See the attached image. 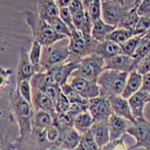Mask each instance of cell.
Wrapping results in <instances>:
<instances>
[{
	"label": "cell",
	"mask_w": 150,
	"mask_h": 150,
	"mask_svg": "<svg viewBox=\"0 0 150 150\" xmlns=\"http://www.w3.org/2000/svg\"><path fill=\"white\" fill-rule=\"evenodd\" d=\"M9 101L11 110L17 122L20 135L14 145L17 149H20L23 147L24 143L32 142L35 110L33 106L24 99L16 89L9 93Z\"/></svg>",
	"instance_id": "cell-1"
},
{
	"label": "cell",
	"mask_w": 150,
	"mask_h": 150,
	"mask_svg": "<svg viewBox=\"0 0 150 150\" xmlns=\"http://www.w3.org/2000/svg\"><path fill=\"white\" fill-rule=\"evenodd\" d=\"M25 21L32 33L33 40H36L43 46H49L67 36L56 33L47 21L41 18L38 13L26 11Z\"/></svg>",
	"instance_id": "cell-2"
},
{
	"label": "cell",
	"mask_w": 150,
	"mask_h": 150,
	"mask_svg": "<svg viewBox=\"0 0 150 150\" xmlns=\"http://www.w3.org/2000/svg\"><path fill=\"white\" fill-rule=\"evenodd\" d=\"M128 74L112 69H104L97 80L101 95L108 98L112 96H122Z\"/></svg>",
	"instance_id": "cell-3"
},
{
	"label": "cell",
	"mask_w": 150,
	"mask_h": 150,
	"mask_svg": "<svg viewBox=\"0 0 150 150\" xmlns=\"http://www.w3.org/2000/svg\"><path fill=\"white\" fill-rule=\"evenodd\" d=\"M70 56L69 38L67 37L51 45L43 46L41 65L44 70L48 71L68 60Z\"/></svg>",
	"instance_id": "cell-4"
},
{
	"label": "cell",
	"mask_w": 150,
	"mask_h": 150,
	"mask_svg": "<svg viewBox=\"0 0 150 150\" xmlns=\"http://www.w3.org/2000/svg\"><path fill=\"white\" fill-rule=\"evenodd\" d=\"M99 41H96L91 35L84 34L80 31H72L69 37V50L71 55L82 59L95 53L96 47Z\"/></svg>",
	"instance_id": "cell-5"
},
{
	"label": "cell",
	"mask_w": 150,
	"mask_h": 150,
	"mask_svg": "<svg viewBox=\"0 0 150 150\" xmlns=\"http://www.w3.org/2000/svg\"><path fill=\"white\" fill-rule=\"evenodd\" d=\"M104 59L96 53H92L81 59L78 68L72 75L97 82L101 74L104 71Z\"/></svg>",
	"instance_id": "cell-6"
},
{
	"label": "cell",
	"mask_w": 150,
	"mask_h": 150,
	"mask_svg": "<svg viewBox=\"0 0 150 150\" xmlns=\"http://www.w3.org/2000/svg\"><path fill=\"white\" fill-rule=\"evenodd\" d=\"M129 11L130 8L114 0H105L102 1L101 18L106 23L118 26L128 15Z\"/></svg>",
	"instance_id": "cell-7"
},
{
	"label": "cell",
	"mask_w": 150,
	"mask_h": 150,
	"mask_svg": "<svg viewBox=\"0 0 150 150\" xmlns=\"http://www.w3.org/2000/svg\"><path fill=\"white\" fill-rule=\"evenodd\" d=\"M127 134L134 137L135 143L128 147V149L143 148L150 149V122L146 121L131 123L128 127Z\"/></svg>",
	"instance_id": "cell-8"
},
{
	"label": "cell",
	"mask_w": 150,
	"mask_h": 150,
	"mask_svg": "<svg viewBox=\"0 0 150 150\" xmlns=\"http://www.w3.org/2000/svg\"><path fill=\"white\" fill-rule=\"evenodd\" d=\"M80 60V58H77L71 55L68 60L53 67L48 71L53 75L56 83L62 86L68 83L70 77L78 68Z\"/></svg>",
	"instance_id": "cell-9"
},
{
	"label": "cell",
	"mask_w": 150,
	"mask_h": 150,
	"mask_svg": "<svg viewBox=\"0 0 150 150\" xmlns=\"http://www.w3.org/2000/svg\"><path fill=\"white\" fill-rule=\"evenodd\" d=\"M89 111L96 122L108 121L113 114L109 98L102 95L89 99Z\"/></svg>",
	"instance_id": "cell-10"
},
{
	"label": "cell",
	"mask_w": 150,
	"mask_h": 150,
	"mask_svg": "<svg viewBox=\"0 0 150 150\" xmlns=\"http://www.w3.org/2000/svg\"><path fill=\"white\" fill-rule=\"evenodd\" d=\"M68 83L88 100L101 95L100 87L96 81H91L80 76L72 75L68 80Z\"/></svg>",
	"instance_id": "cell-11"
},
{
	"label": "cell",
	"mask_w": 150,
	"mask_h": 150,
	"mask_svg": "<svg viewBox=\"0 0 150 150\" xmlns=\"http://www.w3.org/2000/svg\"><path fill=\"white\" fill-rule=\"evenodd\" d=\"M140 60L134 56L118 54L105 60L104 69H112L122 72H130L137 70Z\"/></svg>",
	"instance_id": "cell-12"
},
{
	"label": "cell",
	"mask_w": 150,
	"mask_h": 150,
	"mask_svg": "<svg viewBox=\"0 0 150 150\" xmlns=\"http://www.w3.org/2000/svg\"><path fill=\"white\" fill-rule=\"evenodd\" d=\"M17 73L16 77V84L23 80H29L37 73L36 69L29 58V53L26 48L21 47L19 53V59L17 62Z\"/></svg>",
	"instance_id": "cell-13"
},
{
	"label": "cell",
	"mask_w": 150,
	"mask_h": 150,
	"mask_svg": "<svg viewBox=\"0 0 150 150\" xmlns=\"http://www.w3.org/2000/svg\"><path fill=\"white\" fill-rule=\"evenodd\" d=\"M149 95V94L147 92L140 90L128 99L137 122L146 121V119L144 116V108L146 104L148 103Z\"/></svg>",
	"instance_id": "cell-14"
},
{
	"label": "cell",
	"mask_w": 150,
	"mask_h": 150,
	"mask_svg": "<svg viewBox=\"0 0 150 150\" xmlns=\"http://www.w3.org/2000/svg\"><path fill=\"white\" fill-rule=\"evenodd\" d=\"M112 107V112L117 116L122 117L128 120L131 123H137L136 120L134 116L128 100L123 98L122 96H112L109 97Z\"/></svg>",
	"instance_id": "cell-15"
},
{
	"label": "cell",
	"mask_w": 150,
	"mask_h": 150,
	"mask_svg": "<svg viewBox=\"0 0 150 150\" xmlns=\"http://www.w3.org/2000/svg\"><path fill=\"white\" fill-rule=\"evenodd\" d=\"M131 124L130 121L113 113L108 120L110 140H117L126 136L128 134L127 131Z\"/></svg>",
	"instance_id": "cell-16"
},
{
	"label": "cell",
	"mask_w": 150,
	"mask_h": 150,
	"mask_svg": "<svg viewBox=\"0 0 150 150\" xmlns=\"http://www.w3.org/2000/svg\"><path fill=\"white\" fill-rule=\"evenodd\" d=\"M33 106L34 110L47 111L51 113L53 117L56 114L54 101L40 90H33Z\"/></svg>",
	"instance_id": "cell-17"
},
{
	"label": "cell",
	"mask_w": 150,
	"mask_h": 150,
	"mask_svg": "<svg viewBox=\"0 0 150 150\" xmlns=\"http://www.w3.org/2000/svg\"><path fill=\"white\" fill-rule=\"evenodd\" d=\"M91 130L100 149H103L110 141L108 121L95 122Z\"/></svg>",
	"instance_id": "cell-18"
},
{
	"label": "cell",
	"mask_w": 150,
	"mask_h": 150,
	"mask_svg": "<svg viewBox=\"0 0 150 150\" xmlns=\"http://www.w3.org/2000/svg\"><path fill=\"white\" fill-rule=\"evenodd\" d=\"M143 84V74L139 73L137 70L133 71L128 74L126 83L125 86L124 90L122 96L125 98L128 99L134 94L139 92L141 89Z\"/></svg>",
	"instance_id": "cell-19"
},
{
	"label": "cell",
	"mask_w": 150,
	"mask_h": 150,
	"mask_svg": "<svg viewBox=\"0 0 150 150\" xmlns=\"http://www.w3.org/2000/svg\"><path fill=\"white\" fill-rule=\"evenodd\" d=\"M36 8L38 14L46 21L59 16V7L56 0H38Z\"/></svg>",
	"instance_id": "cell-20"
},
{
	"label": "cell",
	"mask_w": 150,
	"mask_h": 150,
	"mask_svg": "<svg viewBox=\"0 0 150 150\" xmlns=\"http://www.w3.org/2000/svg\"><path fill=\"white\" fill-rule=\"evenodd\" d=\"M120 45L110 39H105L98 43L95 53L101 56L104 60L120 54Z\"/></svg>",
	"instance_id": "cell-21"
},
{
	"label": "cell",
	"mask_w": 150,
	"mask_h": 150,
	"mask_svg": "<svg viewBox=\"0 0 150 150\" xmlns=\"http://www.w3.org/2000/svg\"><path fill=\"white\" fill-rule=\"evenodd\" d=\"M62 139L59 149L73 150L77 149L81 140V134L74 128L62 132Z\"/></svg>",
	"instance_id": "cell-22"
},
{
	"label": "cell",
	"mask_w": 150,
	"mask_h": 150,
	"mask_svg": "<svg viewBox=\"0 0 150 150\" xmlns=\"http://www.w3.org/2000/svg\"><path fill=\"white\" fill-rule=\"evenodd\" d=\"M118 26L110 25V24L106 23L105 21H103L102 18L99 19L98 21L93 22L91 35L96 41L100 42V41L107 39L109 35Z\"/></svg>",
	"instance_id": "cell-23"
},
{
	"label": "cell",
	"mask_w": 150,
	"mask_h": 150,
	"mask_svg": "<svg viewBox=\"0 0 150 150\" xmlns=\"http://www.w3.org/2000/svg\"><path fill=\"white\" fill-rule=\"evenodd\" d=\"M95 120L89 110L79 114L74 120V128L82 135L92 128Z\"/></svg>",
	"instance_id": "cell-24"
},
{
	"label": "cell",
	"mask_w": 150,
	"mask_h": 150,
	"mask_svg": "<svg viewBox=\"0 0 150 150\" xmlns=\"http://www.w3.org/2000/svg\"><path fill=\"white\" fill-rule=\"evenodd\" d=\"M53 116L45 110H35L33 118V129L46 130L53 124Z\"/></svg>",
	"instance_id": "cell-25"
},
{
	"label": "cell",
	"mask_w": 150,
	"mask_h": 150,
	"mask_svg": "<svg viewBox=\"0 0 150 150\" xmlns=\"http://www.w3.org/2000/svg\"><path fill=\"white\" fill-rule=\"evenodd\" d=\"M141 33H141L137 29H128L125 28L117 27L109 35L107 39L111 40L120 45L134 36L141 34Z\"/></svg>",
	"instance_id": "cell-26"
},
{
	"label": "cell",
	"mask_w": 150,
	"mask_h": 150,
	"mask_svg": "<svg viewBox=\"0 0 150 150\" xmlns=\"http://www.w3.org/2000/svg\"><path fill=\"white\" fill-rule=\"evenodd\" d=\"M43 45L36 40H33L32 41V47L29 53V58H30L32 63L35 66L37 72L46 71L44 70L41 65V56H42Z\"/></svg>",
	"instance_id": "cell-27"
},
{
	"label": "cell",
	"mask_w": 150,
	"mask_h": 150,
	"mask_svg": "<svg viewBox=\"0 0 150 150\" xmlns=\"http://www.w3.org/2000/svg\"><path fill=\"white\" fill-rule=\"evenodd\" d=\"M55 125L61 132H65L74 127V119L68 112H56L53 117Z\"/></svg>",
	"instance_id": "cell-28"
},
{
	"label": "cell",
	"mask_w": 150,
	"mask_h": 150,
	"mask_svg": "<svg viewBox=\"0 0 150 150\" xmlns=\"http://www.w3.org/2000/svg\"><path fill=\"white\" fill-rule=\"evenodd\" d=\"M62 92L68 98L71 104H89V100L83 97L76 89L67 83L61 86Z\"/></svg>",
	"instance_id": "cell-29"
},
{
	"label": "cell",
	"mask_w": 150,
	"mask_h": 150,
	"mask_svg": "<svg viewBox=\"0 0 150 150\" xmlns=\"http://www.w3.org/2000/svg\"><path fill=\"white\" fill-rule=\"evenodd\" d=\"M146 33H141V34L137 35L131 38L128 39L125 42L122 43L120 45V54L127 55V56H133L136 51L137 48L138 47L139 43L141 40L142 37Z\"/></svg>",
	"instance_id": "cell-30"
},
{
	"label": "cell",
	"mask_w": 150,
	"mask_h": 150,
	"mask_svg": "<svg viewBox=\"0 0 150 150\" xmlns=\"http://www.w3.org/2000/svg\"><path fill=\"white\" fill-rule=\"evenodd\" d=\"M150 53V30L143 35L139 43L138 47L134 54V57L140 60Z\"/></svg>",
	"instance_id": "cell-31"
},
{
	"label": "cell",
	"mask_w": 150,
	"mask_h": 150,
	"mask_svg": "<svg viewBox=\"0 0 150 150\" xmlns=\"http://www.w3.org/2000/svg\"><path fill=\"white\" fill-rule=\"evenodd\" d=\"M77 149L81 150H98L100 149L96 140L95 139L92 130H89L87 132L81 135V140Z\"/></svg>",
	"instance_id": "cell-32"
},
{
	"label": "cell",
	"mask_w": 150,
	"mask_h": 150,
	"mask_svg": "<svg viewBox=\"0 0 150 150\" xmlns=\"http://www.w3.org/2000/svg\"><path fill=\"white\" fill-rule=\"evenodd\" d=\"M47 21L56 33L63 35L67 36L68 38L70 37L71 35V29L64 23V21L60 18L59 16L51 17V18L48 19Z\"/></svg>",
	"instance_id": "cell-33"
},
{
	"label": "cell",
	"mask_w": 150,
	"mask_h": 150,
	"mask_svg": "<svg viewBox=\"0 0 150 150\" xmlns=\"http://www.w3.org/2000/svg\"><path fill=\"white\" fill-rule=\"evenodd\" d=\"M140 17L136 9L130 8L128 15L119 24L118 27L125 28L128 29H137Z\"/></svg>",
	"instance_id": "cell-34"
},
{
	"label": "cell",
	"mask_w": 150,
	"mask_h": 150,
	"mask_svg": "<svg viewBox=\"0 0 150 150\" xmlns=\"http://www.w3.org/2000/svg\"><path fill=\"white\" fill-rule=\"evenodd\" d=\"M16 89L20 95L33 105V89L29 80H23L16 84Z\"/></svg>",
	"instance_id": "cell-35"
},
{
	"label": "cell",
	"mask_w": 150,
	"mask_h": 150,
	"mask_svg": "<svg viewBox=\"0 0 150 150\" xmlns=\"http://www.w3.org/2000/svg\"><path fill=\"white\" fill-rule=\"evenodd\" d=\"M88 11L89 16L92 21H96L101 19L102 17V1L101 0H94L89 7L88 10H86Z\"/></svg>",
	"instance_id": "cell-36"
},
{
	"label": "cell",
	"mask_w": 150,
	"mask_h": 150,
	"mask_svg": "<svg viewBox=\"0 0 150 150\" xmlns=\"http://www.w3.org/2000/svg\"><path fill=\"white\" fill-rule=\"evenodd\" d=\"M71 105V104L68 99V98L65 96L63 92H62L59 97L58 98L55 103L56 112H67L70 108Z\"/></svg>",
	"instance_id": "cell-37"
},
{
	"label": "cell",
	"mask_w": 150,
	"mask_h": 150,
	"mask_svg": "<svg viewBox=\"0 0 150 150\" xmlns=\"http://www.w3.org/2000/svg\"><path fill=\"white\" fill-rule=\"evenodd\" d=\"M59 17L68 26L71 32L76 29L74 25L72 14L68 8H59Z\"/></svg>",
	"instance_id": "cell-38"
},
{
	"label": "cell",
	"mask_w": 150,
	"mask_h": 150,
	"mask_svg": "<svg viewBox=\"0 0 150 150\" xmlns=\"http://www.w3.org/2000/svg\"><path fill=\"white\" fill-rule=\"evenodd\" d=\"M86 110H89V104H71L67 112H68L74 119L79 114Z\"/></svg>",
	"instance_id": "cell-39"
},
{
	"label": "cell",
	"mask_w": 150,
	"mask_h": 150,
	"mask_svg": "<svg viewBox=\"0 0 150 150\" xmlns=\"http://www.w3.org/2000/svg\"><path fill=\"white\" fill-rule=\"evenodd\" d=\"M125 136L117 140H110L103 149H128V147L125 144Z\"/></svg>",
	"instance_id": "cell-40"
},
{
	"label": "cell",
	"mask_w": 150,
	"mask_h": 150,
	"mask_svg": "<svg viewBox=\"0 0 150 150\" xmlns=\"http://www.w3.org/2000/svg\"><path fill=\"white\" fill-rule=\"evenodd\" d=\"M86 17V10L80 11H78L77 13H75V14H72L74 25L77 30H80L82 25L83 24L84 21H85Z\"/></svg>",
	"instance_id": "cell-41"
},
{
	"label": "cell",
	"mask_w": 150,
	"mask_h": 150,
	"mask_svg": "<svg viewBox=\"0 0 150 150\" xmlns=\"http://www.w3.org/2000/svg\"><path fill=\"white\" fill-rule=\"evenodd\" d=\"M137 71L143 75L150 71V53L140 60Z\"/></svg>",
	"instance_id": "cell-42"
},
{
	"label": "cell",
	"mask_w": 150,
	"mask_h": 150,
	"mask_svg": "<svg viewBox=\"0 0 150 150\" xmlns=\"http://www.w3.org/2000/svg\"><path fill=\"white\" fill-rule=\"evenodd\" d=\"M13 71L11 68H2L1 70V89H4L10 83V78Z\"/></svg>",
	"instance_id": "cell-43"
},
{
	"label": "cell",
	"mask_w": 150,
	"mask_h": 150,
	"mask_svg": "<svg viewBox=\"0 0 150 150\" xmlns=\"http://www.w3.org/2000/svg\"><path fill=\"white\" fill-rule=\"evenodd\" d=\"M137 29L141 33H146L150 30V15L142 16L140 17Z\"/></svg>",
	"instance_id": "cell-44"
},
{
	"label": "cell",
	"mask_w": 150,
	"mask_h": 150,
	"mask_svg": "<svg viewBox=\"0 0 150 150\" xmlns=\"http://www.w3.org/2000/svg\"><path fill=\"white\" fill-rule=\"evenodd\" d=\"M140 17L150 15V0H143L137 8Z\"/></svg>",
	"instance_id": "cell-45"
},
{
	"label": "cell",
	"mask_w": 150,
	"mask_h": 150,
	"mask_svg": "<svg viewBox=\"0 0 150 150\" xmlns=\"http://www.w3.org/2000/svg\"><path fill=\"white\" fill-rule=\"evenodd\" d=\"M68 9L71 11V14H73L80 11L85 10V8L80 0H72L71 3L68 6Z\"/></svg>",
	"instance_id": "cell-46"
},
{
	"label": "cell",
	"mask_w": 150,
	"mask_h": 150,
	"mask_svg": "<svg viewBox=\"0 0 150 150\" xmlns=\"http://www.w3.org/2000/svg\"><path fill=\"white\" fill-rule=\"evenodd\" d=\"M140 90L150 94V71L143 75V84Z\"/></svg>",
	"instance_id": "cell-47"
},
{
	"label": "cell",
	"mask_w": 150,
	"mask_h": 150,
	"mask_svg": "<svg viewBox=\"0 0 150 150\" xmlns=\"http://www.w3.org/2000/svg\"><path fill=\"white\" fill-rule=\"evenodd\" d=\"M72 0H56L59 8H68Z\"/></svg>",
	"instance_id": "cell-48"
},
{
	"label": "cell",
	"mask_w": 150,
	"mask_h": 150,
	"mask_svg": "<svg viewBox=\"0 0 150 150\" xmlns=\"http://www.w3.org/2000/svg\"><path fill=\"white\" fill-rule=\"evenodd\" d=\"M80 1L83 4L85 10H88V8H89L91 4L94 2V0H80Z\"/></svg>",
	"instance_id": "cell-49"
},
{
	"label": "cell",
	"mask_w": 150,
	"mask_h": 150,
	"mask_svg": "<svg viewBox=\"0 0 150 150\" xmlns=\"http://www.w3.org/2000/svg\"><path fill=\"white\" fill-rule=\"evenodd\" d=\"M142 1H143V0H134V1L133 5H132V6H131V9H136L137 10V7L139 6V5L141 3Z\"/></svg>",
	"instance_id": "cell-50"
},
{
	"label": "cell",
	"mask_w": 150,
	"mask_h": 150,
	"mask_svg": "<svg viewBox=\"0 0 150 150\" xmlns=\"http://www.w3.org/2000/svg\"><path fill=\"white\" fill-rule=\"evenodd\" d=\"M101 1H105V0H101ZM114 1L120 2V3H121L122 5H125V0H114Z\"/></svg>",
	"instance_id": "cell-51"
},
{
	"label": "cell",
	"mask_w": 150,
	"mask_h": 150,
	"mask_svg": "<svg viewBox=\"0 0 150 150\" xmlns=\"http://www.w3.org/2000/svg\"><path fill=\"white\" fill-rule=\"evenodd\" d=\"M150 102V94L149 95V98H148V103Z\"/></svg>",
	"instance_id": "cell-52"
}]
</instances>
